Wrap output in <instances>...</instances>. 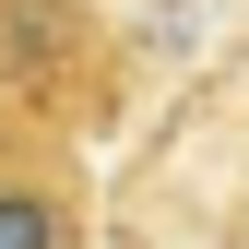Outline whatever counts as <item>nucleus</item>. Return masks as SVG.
<instances>
[{"mask_svg":"<svg viewBox=\"0 0 249 249\" xmlns=\"http://www.w3.org/2000/svg\"><path fill=\"white\" fill-rule=\"evenodd\" d=\"M131 107V48L107 0H0V131L95 142Z\"/></svg>","mask_w":249,"mask_h":249,"instance_id":"obj_1","label":"nucleus"},{"mask_svg":"<svg viewBox=\"0 0 249 249\" xmlns=\"http://www.w3.org/2000/svg\"><path fill=\"white\" fill-rule=\"evenodd\" d=\"M0 249H95V166L59 131H0Z\"/></svg>","mask_w":249,"mask_h":249,"instance_id":"obj_2","label":"nucleus"}]
</instances>
